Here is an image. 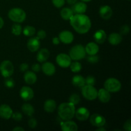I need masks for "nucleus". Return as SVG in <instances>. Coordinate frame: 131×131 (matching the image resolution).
Masks as SVG:
<instances>
[{
	"label": "nucleus",
	"instance_id": "9b49d317",
	"mask_svg": "<svg viewBox=\"0 0 131 131\" xmlns=\"http://www.w3.org/2000/svg\"><path fill=\"white\" fill-rule=\"evenodd\" d=\"M59 39H60V42L62 43H65V44H69L71 43L74 40V35L70 31L65 30L63 31L60 32L59 34L58 37Z\"/></svg>",
	"mask_w": 131,
	"mask_h": 131
},
{
	"label": "nucleus",
	"instance_id": "423d86ee",
	"mask_svg": "<svg viewBox=\"0 0 131 131\" xmlns=\"http://www.w3.org/2000/svg\"><path fill=\"white\" fill-rule=\"evenodd\" d=\"M97 90L94 86L84 85L82 87L81 93L83 97L88 101H93L97 98Z\"/></svg>",
	"mask_w": 131,
	"mask_h": 131
},
{
	"label": "nucleus",
	"instance_id": "79ce46f5",
	"mask_svg": "<svg viewBox=\"0 0 131 131\" xmlns=\"http://www.w3.org/2000/svg\"><path fill=\"white\" fill-rule=\"evenodd\" d=\"M31 69L34 72H38L41 70V67L38 63H34L32 65Z\"/></svg>",
	"mask_w": 131,
	"mask_h": 131
},
{
	"label": "nucleus",
	"instance_id": "dca6fc26",
	"mask_svg": "<svg viewBox=\"0 0 131 131\" xmlns=\"http://www.w3.org/2000/svg\"><path fill=\"white\" fill-rule=\"evenodd\" d=\"M41 70L47 76H52L56 72V67L51 62H45L41 67Z\"/></svg>",
	"mask_w": 131,
	"mask_h": 131
},
{
	"label": "nucleus",
	"instance_id": "20e7f679",
	"mask_svg": "<svg viewBox=\"0 0 131 131\" xmlns=\"http://www.w3.org/2000/svg\"><path fill=\"white\" fill-rule=\"evenodd\" d=\"M85 48L81 44H78L73 46L69 51V56L70 58L74 61H79L85 58Z\"/></svg>",
	"mask_w": 131,
	"mask_h": 131
},
{
	"label": "nucleus",
	"instance_id": "7ed1b4c3",
	"mask_svg": "<svg viewBox=\"0 0 131 131\" xmlns=\"http://www.w3.org/2000/svg\"><path fill=\"white\" fill-rule=\"evenodd\" d=\"M9 19L16 23H21L26 19L25 11L20 8H13L10 9L8 14Z\"/></svg>",
	"mask_w": 131,
	"mask_h": 131
},
{
	"label": "nucleus",
	"instance_id": "ea45409f",
	"mask_svg": "<svg viewBox=\"0 0 131 131\" xmlns=\"http://www.w3.org/2000/svg\"><path fill=\"white\" fill-rule=\"evenodd\" d=\"M46 36H47V33L44 30H39L37 33V37L39 40H43L44 38H46Z\"/></svg>",
	"mask_w": 131,
	"mask_h": 131
},
{
	"label": "nucleus",
	"instance_id": "f257e3e1",
	"mask_svg": "<svg viewBox=\"0 0 131 131\" xmlns=\"http://www.w3.org/2000/svg\"><path fill=\"white\" fill-rule=\"evenodd\" d=\"M70 25L79 34L88 33L92 27V22L89 17L84 14H74L70 19Z\"/></svg>",
	"mask_w": 131,
	"mask_h": 131
},
{
	"label": "nucleus",
	"instance_id": "1a4fd4ad",
	"mask_svg": "<svg viewBox=\"0 0 131 131\" xmlns=\"http://www.w3.org/2000/svg\"><path fill=\"white\" fill-rule=\"evenodd\" d=\"M90 122L93 126L96 127H104L106 124V118L102 115L98 113L93 114L92 115L90 116Z\"/></svg>",
	"mask_w": 131,
	"mask_h": 131
},
{
	"label": "nucleus",
	"instance_id": "2eb2a0df",
	"mask_svg": "<svg viewBox=\"0 0 131 131\" xmlns=\"http://www.w3.org/2000/svg\"><path fill=\"white\" fill-rule=\"evenodd\" d=\"M40 46V41L36 37H32L28 40L27 42V47L31 52H36L38 51Z\"/></svg>",
	"mask_w": 131,
	"mask_h": 131
},
{
	"label": "nucleus",
	"instance_id": "9d476101",
	"mask_svg": "<svg viewBox=\"0 0 131 131\" xmlns=\"http://www.w3.org/2000/svg\"><path fill=\"white\" fill-rule=\"evenodd\" d=\"M20 97L23 100L25 101H28L31 100L34 97V92L31 88L27 86H24L21 88L19 92Z\"/></svg>",
	"mask_w": 131,
	"mask_h": 131
},
{
	"label": "nucleus",
	"instance_id": "f8f14e48",
	"mask_svg": "<svg viewBox=\"0 0 131 131\" xmlns=\"http://www.w3.org/2000/svg\"><path fill=\"white\" fill-rule=\"evenodd\" d=\"M90 111L87 108L84 107H79L75 112V116L78 120L81 122L86 121L90 117Z\"/></svg>",
	"mask_w": 131,
	"mask_h": 131
},
{
	"label": "nucleus",
	"instance_id": "cd10ccee",
	"mask_svg": "<svg viewBox=\"0 0 131 131\" xmlns=\"http://www.w3.org/2000/svg\"><path fill=\"white\" fill-rule=\"evenodd\" d=\"M22 111L28 116H32L35 113V109L31 104L25 103L22 106Z\"/></svg>",
	"mask_w": 131,
	"mask_h": 131
},
{
	"label": "nucleus",
	"instance_id": "a878e982",
	"mask_svg": "<svg viewBox=\"0 0 131 131\" xmlns=\"http://www.w3.org/2000/svg\"><path fill=\"white\" fill-rule=\"evenodd\" d=\"M73 85L78 88H82L85 85V79L81 75H74L72 79Z\"/></svg>",
	"mask_w": 131,
	"mask_h": 131
},
{
	"label": "nucleus",
	"instance_id": "f704fd0d",
	"mask_svg": "<svg viewBox=\"0 0 131 131\" xmlns=\"http://www.w3.org/2000/svg\"><path fill=\"white\" fill-rule=\"evenodd\" d=\"M130 32V27L128 25H123L120 28V34L123 35H127L128 33Z\"/></svg>",
	"mask_w": 131,
	"mask_h": 131
},
{
	"label": "nucleus",
	"instance_id": "4be33fe9",
	"mask_svg": "<svg viewBox=\"0 0 131 131\" xmlns=\"http://www.w3.org/2000/svg\"><path fill=\"white\" fill-rule=\"evenodd\" d=\"M50 56V52L47 49L43 48L39 50L37 55V61L40 63H43L47 61Z\"/></svg>",
	"mask_w": 131,
	"mask_h": 131
},
{
	"label": "nucleus",
	"instance_id": "c9c22d12",
	"mask_svg": "<svg viewBox=\"0 0 131 131\" xmlns=\"http://www.w3.org/2000/svg\"><path fill=\"white\" fill-rule=\"evenodd\" d=\"M99 60V58L97 54L89 55V56L87 58L88 62L91 63H96L98 62Z\"/></svg>",
	"mask_w": 131,
	"mask_h": 131
},
{
	"label": "nucleus",
	"instance_id": "c85d7f7f",
	"mask_svg": "<svg viewBox=\"0 0 131 131\" xmlns=\"http://www.w3.org/2000/svg\"><path fill=\"white\" fill-rule=\"evenodd\" d=\"M26 37H32L36 33V29L32 26H26L24 28L22 31Z\"/></svg>",
	"mask_w": 131,
	"mask_h": 131
},
{
	"label": "nucleus",
	"instance_id": "a211bd4d",
	"mask_svg": "<svg viewBox=\"0 0 131 131\" xmlns=\"http://www.w3.org/2000/svg\"><path fill=\"white\" fill-rule=\"evenodd\" d=\"M97 97L102 103H107L110 101L111 95L110 92H108L105 88H101L97 92Z\"/></svg>",
	"mask_w": 131,
	"mask_h": 131
},
{
	"label": "nucleus",
	"instance_id": "6e6552de",
	"mask_svg": "<svg viewBox=\"0 0 131 131\" xmlns=\"http://www.w3.org/2000/svg\"><path fill=\"white\" fill-rule=\"evenodd\" d=\"M56 61L58 65L62 68H68L72 63V59L67 54L60 53L56 56Z\"/></svg>",
	"mask_w": 131,
	"mask_h": 131
},
{
	"label": "nucleus",
	"instance_id": "393cba45",
	"mask_svg": "<svg viewBox=\"0 0 131 131\" xmlns=\"http://www.w3.org/2000/svg\"><path fill=\"white\" fill-rule=\"evenodd\" d=\"M72 10L75 14H84L87 10V5L85 2H78L74 4Z\"/></svg>",
	"mask_w": 131,
	"mask_h": 131
},
{
	"label": "nucleus",
	"instance_id": "f03ea898",
	"mask_svg": "<svg viewBox=\"0 0 131 131\" xmlns=\"http://www.w3.org/2000/svg\"><path fill=\"white\" fill-rule=\"evenodd\" d=\"M75 105L70 102L61 104L58 108L59 116L63 120H72L75 116Z\"/></svg>",
	"mask_w": 131,
	"mask_h": 131
},
{
	"label": "nucleus",
	"instance_id": "0eeeda50",
	"mask_svg": "<svg viewBox=\"0 0 131 131\" xmlns=\"http://www.w3.org/2000/svg\"><path fill=\"white\" fill-rule=\"evenodd\" d=\"M14 72V67L12 63L9 60H4L0 64V72L5 78L12 75Z\"/></svg>",
	"mask_w": 131,
	"mask_h": 131
},
{
	"label": "nucleus",
	"instance_id": "bb28decb",
	"mask_svg": "<svg viewBox=\"0 0 131 131\" xmlns=\"http://www.w3.org/2000/svg\"><path fill=\"white\" fill-rule=\"evenodd\" d=\"M74 12L72 10L71 8H63L62 10H61V12H60V15H61V18H62L63 20H70V19H71L72 17L74 15Z\"/></svg>",
	"mask_w": 131,
	"mask_h": 131
},
{
	"label": "nucleus",
	"instance_id": "aec40b11",
	"mask_svg": "<svg viewBox=\"0 0 131 131\" xmlns=\"http://www.w3.org/2000/svg\"><path fill=\"white\" fill-rule=\"evenodd\" d=\"M85 48L86 53L88 55L97 54L99 51V47L95 42H89L86 44Z\"/></svg>",
	"mask_w": 131,
	"mask_h": 131
},
{
	"label": "nucleus",
	"instance_id": "6ab92c4d",
	"mask_svg": "<svg viewBox=\"0 0 131 131\" xmlns=\"http://www.w3.org/2000/svg\"><path fill=\"white\" fill-rule=\"evenodd\" d=\"M93 38L96 43L102 44V43H104L106 41V38H107V35L103 29H98L95 32L94 35H93Z\"/></svg>",
	"mask_w": 131,
	"mask_h": 131
},
{
	"label": "nucleus",
	"instance_id": "473e14b6",
	"mask_svg": "<svg viewBox=\"0 0 131 131\" xmlns=\"http://www.w3.org/2000/svg\"><path fill=\"white\" fill-rule=\"evenodd\" d=\"M4 84L6 88H12L15 86V81L12 78L9 77V78H6L5 81H4Z\"/></svg>",
	"mask_w": 131,
	"mask_h": 131
},
{
	"label": "nucleus",
	"instance_id": "b1692460",
	"mask_svg": "<svg viewBox=\"0 0 131 131\" xmlns=\"http://www.w3.org/2000/svg\"><path fill=\"white\" fill-rule=\"evenodd\" d=\"M24 80L28 84H33L37 80V75L33 71H26L24 75Z\"/></svg>",
	"mask_w": 131,
	"mask_h": 131
},
{
	"label": "nucleus",
	"instance_id": "c03bdc74",
	"mask_svg": "<svg viewBox=\"0 0 131 131\" xmlns=\"http://www.w3.org/2000/svg\"><path fill=\"white\" fill-rule=\"evenodd\" d=\"M52 42L54 45L57 46V45H58L60 43V40L58 37H54V38H52Z\"/></svg>",
	"mask_w": 131,
	"mask_h": 131
},
{
	"label": "nucleus",
	"instance_id": "4468645a",
	"mask_svg": "<svg viewBox=\"0 0 131 131\" xmlns=\"http://www.w3.org/2000/svg\"><path fill=\"white\" fill-rule=\"evenodd\" d=\"M100 16L101 18L104 20H109L113 15V10L110 6L108 5H104L102 6L99 9Z\"/></svg>",
	"mask_w": 131,
	"mask_h": 131
},
{
	"label": "nucleus",
	"instance_id": "8fccbe9b",
	"mask_svg": "<svg viewBox=\"0 0 131 131\" xmlns=\"http://www.w3.org/2000/svg\"><path fill=\"white\" fill-rule=\"evenodd\" d=\"M82 1H83V2H89V1H92V0H81Z\"/></svg>",
	"mask_w": 131,
	"mask_h": 131
},
{
	"label": "nucleus",
	"instance_id": "37998d69",
	"mask_svg": "<svg viewBox=\"0 0 131 131\" xmlns=\"http://www.w3.org/2000/svg\"><path fill=\"white\" fill-rule=\"evenodd\" d=\"M28 68H29V65L26 63H23L20 64V70L21 72H26L28 70Z\"/></svg>",
	"mask_w": 131,
	"mask_h": 131
},
{
	"label": "nucleus",
	"instance_id": "58836bf2",
	"mask_svg": "<svg viewBox=\"0 0 131 131\" xmlns=\"http://www.w3.org/2000/svg\"><path fill=\"white\" fill-rule=\"evenodd\" d=\"M28 124L29 127L31 128V129H34L37 125V120L35 118H30L28 120Z\"/></svg>",
	"mask_w": 131,
	"mask_h": 131
},
{
	"label": "nucleus",
	"instance_id": "a19ab883",
	"mask_svg": "<svg viewBox=\"0 0 131 131\" xmlns=\"http://www.w3.org/2000/svg\"><path fill=\"white\" fill-rule=\"evenodd\" d=\"M124 130L126 131H130L131 130V120L129 119L125 122L124 125Z\"/></svg>",
	"mask_w": 131,
	"mask_h": 131
},
{
	"label": "nucleus",
	"instance_id": "72a5a7b5",
	"mask_svg": "<svg viewBox=\"0 0 131 131\" xmlns=\"http://www.w3.org/2000/svg\"><path fill=\"white\" fill-rule=\"evenodd\" d=\"M96 83V79L93 75H88L86 77L85 79V84H88V85L94 86Z\"/></svg>",
	"mask_w": 131,
	"mask_h": 131
},
{
	"label": "nucleus",
	"instance_id": "f3484780",
	"mask_svg": "<svg viewBox=\"0 0 131 131\" xmlns=\"http://www.w3.org/2000/svg\"><path fill=\"white\" fill-rule=\"evenodd\" d=\"M61 130L63 131H77L78 130V126L74 122L71 120H65L61 124Z\"/></svg>",
	"mask_w": 131,
	"mask_h": 131
},
{
	"label": "nucleus",
	"instance_id": "09e8293b",
	"mask_svg": "<svg viewBox=\"0 0 131 131\" xmlns=\"http://www.w3.org/2000/svg\"><path fill=\"white\" fill-rule=\"evenodd\" d=\"M97 131H106V129L105 128H104L103 127H97Z\"/></svg>",
	"mask_w": 131,
	"mask_h": 131
},
{
	"label": "nucleus",
	"instance_id": "2f4dec72",
	"mask_svg": "<svg viewBox=\"0 0 131 131\" xmlns=\"http://www.w3.org/2000/svg\"><path fill=\"white\" fill-rule=\"evenodd\" d=\"M81 98L80 96L78 93H73L69 97V102L73 104L74 105L78 104L80 102Z\"/></svg>",
	"mask_w": 131,
	"mask_h": 131
},
{
	"label": "nucleus",
	"instance_id": "49530a36",
	"mask_svg": "<svg viewBox=\"0 0 131 131\" xmlns=\"http://www.w3.org/2000/svg\"><path fill=\"white\" fill-rule=\"evenodd\" d=\"M77 1H78V0H67V2L69 5H74Z\"/></svg>",
	"mask_w": 131,
	"mask_h": 131
},
{
	"label": "nucleus",
	"instance_id": "39448f33",
	"mask_svg": "<svg viewBox=\"0 0 131 131\" xmlns=\"http://www.w3.org/2000/svg\"><path fill=\"white\" fill-rule=\"evenodd\" d=\"M104 86L108 92L111 93H116L121 89L122 84L118 79L114 78H110L106 79L104 84Z\"/></svg>",
	"mask_w": 131,
	"mask_h": 131
},
{
	"label": "nucleus",
	"instance_id": "4c0bfd02",
	"mask_svg": "<svg viewBox=\"0 0 131 131\" xmlns=\"http://www.w3.org/2000/svg\"><path fill=\"white\" fill-rule=\"evenodd\" d=\"M11 118H12L14 119V120H15L16 122H19L23 119V115L19 112L13 113Z\"/></svg>",
	"mask_w": 131,
	"mask_h": 131
},
{
	"label": "nucleus",
	"instance_id": "5701e85b",
	"mask_svg": "<svg viewBox=\"0 0 131 131\" xmlns=\"http://www.w3.org/2000/svg\"><path fill=\"white\" fill-rule=\"evenodd\" d=\"M56 108V102L54 100L47 99L43 104V109L47 113H53Z\"/></svg>",
	"mask_w": 131,
	"mask_h": 131
},
{
	"label": "nucleus",
	"instance_id": "412c9836",
	"mask_svg": "<svg viewBox=\"0 0 131 131\" xmlns=\"http://www.w3.org/2000/svg\"><path fill=\"white\" fill-rule=\"evenodd\" d=\"M108 42L112 46H117L120 44L122 41V35L118 33H112L109 35Z\"/></svg>",
	"mask_w": 131,
	"mask_h": 131
},
{
	"label": "nucleus",
	"instance_id": "7c9ffc66",
	"mask_svg": "<svg viewBox=\"0 0 131 131\" xmlns=\"http://www.w3.org/2000/svg\"><path fill=\"white\" fill-rule=\"evenodd\" d=\"M23 31V28L22 26L19 24L17 23V24H13L12 26V33L15 36H19L22 33Z\"/></svg>",
	"mask_w": 131,
	"mask_h": 131
},
{
	"label": "nucleus",
	"instance_id": "3c124183",
	"mask_svg": "<svg viewBox=\"0 0 131 131\" xmlns=\"http://www.w3.org/2000/svg\"><path fill=\"white\" fill-rule=\"evenodd\" d=\"M128 1H130V0H128Z\"/></svg>",
	"mask_w": 131,
	"mask_h": 131
},
{
	"label": "nucleus",
	"instance_id": "e433bc0d",
	"mask_svg": "<svg viewBox=\"0 0 131 131\" xmlns=\"http://www.w3.org/2000/svg\"><path fill=\"white\" fill-rule=\"evenodd\" d=\"M54 6L56 8H61L65 4V0H52Z\"/></svg>",
	"mask_w": 131,
	"mask_h": 131
},
{
	"label": "nucleus",
	"instance_id": "de8ad7c7",
	"mask_svg": "<svg viewBox=\"0 0 131 131\" xmlns=\"http://www.w3.org/2000/svg\"><path fill=\"white\" fill-rule=\"evenodd\" d=\"M3 26H4V20L3 19V18L0 16V29H1V28H3Z\"/></svg>",
	"mask_w": 131,
	"mask_h": 131
},
{
	"label": "nucleus",
	"instance_id": "a18cd8bd",
	"mask_svg": "<svg viewBox=\"0 0 131 131\" xmlns=\"http://www.w3.org/2000/svg\"><path fill=\"white\" fill-rule=\"evenodd\" d=\"M13 131H24V129L20 127H16L12 129Z\"/></svg>",
	"mask_w": 131,
	"mask_h": 131
},
{
	"label": "nucleus",
	"instance_id": "c756f323",
	"mask_svg": "<svg viewBox=\"0 0 131 131\" xmlns=\"http://www.w3.org/2000/svg\"><path fill=\"white\" fill-rule=\"evenodd\" d=\"M70 70L72 72L74 73H78L82 69V65L78 61H75L74 62L71 63L70 65Z\"/></svg>",
	"mask_w": 131,
	"mask_h": 131
},
{
	"label": "nucleus",
	"instance_id": "ddd939ff",
	"mask_svg": "<svg viewBox=\"0 0 131 131\" xmlns=\"http://www.w3.org/2000/svg\"><path fill=\"white\" fill-rule=\"evenodd\" d=\"M13 114L12 109L8 104H2L0 106V117L8 120L12 117Z\"/></svg>",
	"mask_w": 131,
	"mask_h": 131
}]
</instances>
